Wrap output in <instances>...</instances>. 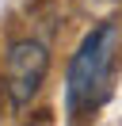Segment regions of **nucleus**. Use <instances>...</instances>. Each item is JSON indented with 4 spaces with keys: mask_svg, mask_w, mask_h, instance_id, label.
Instances as JSON below:
<instances>
[{
    "mask_svg": "<svg viewBox=\"0 0 122 126\" xmlns=\"http://www.w3.org/2000/svg\"><path fill=\"white\" fill-rule=\"evenodd\" d=\"M27 126H53V122H50V115H38V118H30Z\"/></svg>",
    "mask_w": 122,
    "mask_h": 126,
    "instance_id": "obj_3",
    "label": "nucleus"
},
{
    "mask_svg": "<svg viewBox=\"0 0 122 126\" xmlns=\"http://www.w3.org/2000/svg\"><path fill=\"white\" fill-rule=\"evenodd\" d=\"M46 73H50V50L38 38H19L8 46L4 54V88L8 99L15 107H27L38 95V88L46 84Z\"/></svg>",
    "mask_w": 122,
    "mask_h": 126,
    "instance_id": "obj_2",
    "label": "nucleus"
},
{
    "mask_svg": "<svg viewBox=\"0 0 122 126\" xmlns=\"http://www.w3.org/2000/svg\"><path fill=\"white\" fill-rule=\"evenodd\" d=\"M114 50H118V27L114 23H99L92 34H84L80 50L73 54V65H69V107L73 111L95 103V95L103 92L107 77H111Z\"/></svg>",
    "mask_w": 122,
    "mask_h": 126,
    "instance_id": "obj_1",
    "label": "nucleus"
}]
</instances>
